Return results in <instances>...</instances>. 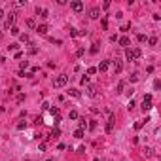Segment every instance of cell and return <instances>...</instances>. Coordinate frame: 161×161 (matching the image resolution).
Instances as JSON below:
<instances>
[{"label":"cell","instance_id":"cell-1","mask_svg":"<svg viewBox=\"0 0 161 161\" xmlns=\"http://www.w3.org/2000/svg\"><path fill=\"white\" fill-rule=\"evenodd\" d=\"M66 84H68V76L66 74H59L55 80H53V87H65Z\"/></svg>","mask_w":161,"mask_h":161},{"label":"cell","instance_id":"cell-2","mask_svg":"<svg viewBox=\"0 0 161 161\" xmlns=\"http://www.w3.org/2000/svg\"><path fill=\"white\" fill-rule=\"evenodd\" d=\"M85 93L91 97V99H95V97H99V91H97V85H87Z\"/></svg>","mask_w":161,"mask_h":161},{"label":"cell","instance_id":"cell-3","mask_svg":"<svg viewBox=\"0 0 161 161\" xmlns=\"http://www.w3.org/2000/svg\"><path fill=\"white\" fill-rule=\"evenodd\" d=\"M114 121H116V118H114V116H110L108 121H106V125H104V131H106V133H112V131H114Z\"/></svg>","mask_w":161,"mask_h":161},{"label":"cell","instance_id":"cell-4","mask_svg":"<svg viewBox=\"0 0 161 161\" xmlns=\"http://www.w3.org/2000/svg\"><path fill=\"white\" fill-rule=\"evenodd\" d=\"M70 8H72V9H74V12H76V13H80V12H82V9H84V4H82V2H80V0H74V2H70Z\"/></svg>","mask_w":161,"mask_h":161},{"label":"cell","instance_id":"cell-5","mask_svg":"<svg viewBox=\"0 0 161 161\" xmlns=\"http://www.w3.org/2000/svg\"><path fill=\"white\" fill-rule=\"evenodd\" d=\"M110 68V61H100V65L97 66V72H104Z\"/></svg>","mask_w":161,"mask_h":161},{"label":"cell","instance_id":"cell-6","mask_svg":"<svg viewBox=\"0 0 161 161\" xmlns=\"http://www.w3.org/2000/svg\"><path fill=\"white\" fill-rule=\"evenodd\" d=\"M100 17V9L99 8H91L89 9V19H99Z\"/></svg>","mask_w":161,"mask_h":161},{"label":"cell","instance_id":"cell-7","mask_svg":"<svg viewBox=\"0 0 161 161\" xmlns=\"http://www.w3.org/2000/svg\"><path fill=\"white\" fill-rule=\"evenodd\" d=\"M112 65H114V72H116V74H119V72H121V68H123L121 61H119V59H114V61H112Z\"/></svg>","mask_w":161,"mask_h":161},{"label":"cell","instance_id":"cell-8","mask_svg":"<svg viewBox=\"0 0 161 161\" xmlns=\"http://www.w3.org/2000/svg\"><path fill=\"white\" fill-rule=\"evenodd\" d=\"M118 42H119V46H121V47H125V49H127V47H129V44H131V40H129L127 36H121V38H118Z\"/></svg>","mask_w":161,"mask_h":161},{"label":"cell","instance_id":"cell-9","mask_svg":"<svg viewBox=\"0 0 161 161\" xmlns=\"http://www.w3.org/2000/svg\"><path fill=\"white\" fill-rule=\"evenodd\" d=\"M142 155H144V157H152V155H154V150L150 148V146H146V148L142 150Z\"/></svg>","mask_w":161,"mask_h":161},{"label":"cell","instance_id":"cell-10","mask_svg":"<svg viewBox=\"0 0 161 161\" xmlns=\"http://www.w3.org/2000/svg\"><path fill=\"white\" fill-rule=\"evenodd\" d=\"M36 13H38L40 17H47V13H49V12H47L46 8H40V6H38V8H36Z\"/></svg>","mask_w":161,"mask_h":161},{"label":"cell","instance_id":"cell-11","mask_svg":"<svg viewBox=\"0 0 161 161\" xmlns=\"http://www.w3.org/2000/svg\"><path fill=\"white\" fill-rule=\"evenodd\" d=\"M36 32L38 34H47V25H38L36 27Z\"/></svg>","mask_w":161,"mask_h":161},{"label":"cell","instance_id":"cell-12","mask_svg":"<svg viewBox=\"0 0 161 161\" xmlns=\"http://www.w3.org/2000/svg\"><path fill=\"white\" fill-rule=\"evenodd\" d=\"M28 46H31V47H28V53H31V55L38 53V47H36V44H34V42H28Z\"/></svg>","mask_w":161,"mask_h":161},{"label":"cell","instance_id":"cell-13","mask_svg":"<svg viewBox=\"0 0 161 161\" xmlns=\"http://www.w3.org/2000/svg\"><path fill=\"white\" fill-rule=\"evenodd\" d=\"M142 110H144V112L152 110V100H144V102H142Z\"/></svg>","mask_w":161,"mask_h":161},{"label":"cell","instance_id":"cell-14","mask_svg":"<svg viewBox=\"0 0 161 161\" xmlns=\"http://www.w3.org/2000/svg\"><path fill=\"white\" fill-rule=\"evenodd\" d=\"M123 89H125V82H119L116 85V93H123Z\"/></svg>","mask_w":161,"mask_h":161},{"label":"cell","instance_id":"cell-15","mask_svg":"<svg viewBox=\"0 0 161 161\" xmlns=\"http://www.w3.org/2000/svg\"><path fill=\"white\" fill-rule=\"evenodd\" d=\"M78 119H80V121H78V123H80V129L84 131V129L87 127V119H85V118H78Z\"/></svg>","mask_w":161,"mask_h":161},{"label":"cell","instance_id":"cell-16","mask_svg":"<svg viewBox=\"0 0 161 161\" xmlns=\"http://www.w3.org/2000/svg\"><path fill=\"white\" fill-rule=\"evenodd\" d=\"M146 121H148V119H138V121H136V123H135V129H142Z\"/></svg>","mask_w":161,"mask_h":161},{"label":"cell","instance_id":"cell-17","mask_svg":"<svg viewBox=\"0 0 161 161\" xmlns=\"http://www.w3.org/2000/svg\"><path fill=\"white\" fill-rule=\"evenodd\" d=\"M9 32H12L13 36H19V34H21V31H19V27H15V25H13L12 28H9Z\"/></svg>","mask_w":161,"mask_h":161},{"label":"cell","instance_id":"cell-18","mask_svg":"<svg viewBox=\"0 0 161 161\" xmlns=\"http://www.w3.org/2000/svg\"><path fill=\"white\" fill-rule=\"evenodd\" d=\"M19 40L23 44H27V42H31V38H28V34H19Z\"/></svg>","mask_w":161,"mask_h":161},{"label":"cell","instance_id":"cell-19","mask_svg":"<svg viewBox=\"0 0 161 161\" xmlns=\"http://www.w3.org/2000/svg\"><path fill=\"white\" fill-rule=\"evenodd\" d=\"M59 135H61V129H59V127H53V131H51V136H53V138H57Z\"/></svg>","mask_w":161,"mask_h":161},{"label":"cell","instance_id":"cell-20","mask_svg":"<svg viewBox=\"0 0 161 161\" xmlns=\"http://www.w3.org/2000/svg\"><path fill=\"white\" fill-rule=\"evenodd\" d=\"M68 118H70V119H78L80 116H78V112H76V110H70V114H68Z\"/></svg>","mask_w":161,"mask_h":161},{"label":"cell","instance_id":"cell-21","mask_svg":"<svg viewBox=\"0 0 161 161\" xmlns=\"http://www.w3.org/2000/svg\"><path fill=\"white\" fill-rule=\"evenodd\" d=\"M74 136H76V138H84V131H82V129H76V131H74Z\"/></svg>","mask_w":161,"mask_h":161},{"label":"cell","instance_id":"cell-22","mask_svg":"<svg viewBox=\"0 0 161 161\" xmlns=\"http://www.w3.org/2000/svg\"><path fill=\"white\" fill-rule=\"evenodd\" d=\"M27 27H28V28H36V23H34V19H27Z\"/></svg>","mask_w":161,"mask_h":161},{"label":"cell","instance_id":"cell-23","mask_svg":"<svg viewBox=\"0 0 161 161\" xmlns=\"http://www.w3.org/2000/svg\"><path fill=\"white\" fill-rule=\"evenodd\" d=\"M148 44H150V46H155V44H157V36H150L148 38Z\"/></svg>","mask_w":161,"mask_h":161},{"label":"cell","instance_id":"cell-24","mask_svg":"<svg viewBox=\"0 0 161 161\" xmlns=\"http://www.w3.org/2000/svg\"><path fill=\"white\" fill-rule=\"evenodd\" d=\"M93 74H97V68L95 66H89V68H87V76H93Z\"/></svg>","mask_w":161,"mask_h":161},{"label":"cell","instance_id":"cell-25","mask_svg":"<svg viewBox=\"0 0 161 161\" xmlns=\"http://www.w3.org/2000/svg\"><path fill=\"white\" fill-rule=\"evenodd\" d=\"M84 53H85V47H78L76 49V57H82Z\"/></svg>","mask_w":161,"mask_h":161},{"label":"cell","instance_id":"cell-26","mask_svg":"<svg viewBox=\"0 0 161 161\" xmlns=\"http://www.w3.org/2000/svg\"><path fill=\"white\" fill-rule=\"evenodd\" d=\"M68 95H72V97H80L82 93H80L78 89H70V91H68Z\"/></svg>","mask_w":161,"mask_h":161},{"label":"cell","instance_id":"cell-27","mask_svg":"<svg viewBox=\"0 0 161 161\" xmlns=\"http://www.w3.org/2000/svg\"><path fill=\"white\" fill-rule=\"evenodd\" d=\"M17 129H19V131L27 129V121H21V123H17Z\"/></svg>","mask_w":161,"mask_h":161},{"label":"cell","instance_id":"cell-28","mask_svg":"<svg viewBox=\"0 0 161 161\" xmlns=\"http://www.w3.org/2000/svg\"><path fill=\"white\" fill-rule=\"evenodd\" d=\"M87 127H89L91 131H93V129L97 127V121H93V119H91V121H89V123H87Z\"/></svg>","mask_w":161,"mask_h":161},{"label":"cell","instance_id":"cell-29","mask_svg":"<svg viewBox=\"0 0 161 161\" xmlns=\"http://www.w3.org/2000/svg\"><path fill=\"white\" fill-rule=\"evenodd\" d=\"M80 82H82V85H87V84H89V76H84Z\"/></svg>","mask_w":161,"mask_h":161},{"label":"cell","instance_id":"cell-30","mask_svg":"<svg viewBox=\"0 0 161 161\" xmlns=\"http://www.w3.org/2000/svg\"><path fill=\"white\" fill-rule=\"evenodd\" d=\"M129 80H131V82H136V80H138V72H133V74H131V78H129Z\"/></svg>","mask_w":161,"mask_h":161},{"label":"cell","instance_id":"cell-31","mask_svg":"<svg viewBox=\"0 0 161 161\" xmlns=\"http://www.w3.org/2000/svg\"><path fill=\"white\" fill-rule=\"evenodd\" d=\"M99 51V44H93V46H91V53H97Z\"/></svg>","mask_w":161,"mask_h":161},{"label":"cell","instance_id":"cell-32","mask_svg":"<svg viewBox=\"0 0 161 161\" xmlns=\"http://www.w3.org/2000/svg\"><path fill=\"white\" fill-rule=\"evenodd\" d=\"M38 150H40V152H46V142H40V144H38Z\"/></svg>","mask_w":161,"mask_h":161},{"label":"cell","instance_id":"cell-33","mask_svg":"<svg viewBox=\"0 0 161 161\" xmlns=\"http://www.w3.org/2000/svg\"><path fill=\"white\" fill-rule=\"evenodd\" d=\"M27 66H28V61H21V72H23V70H25V68H27Z\"/></svg>","mask_w":161,"mask_h":161},{"label":"cell","instance_id":"cell-34","mask_svg":"<svg viewBox=\"0 0 161 161\" xmlns=\"http://www.w3.org/2000/svg\"><path fill=\"white\" fill-rule=\"evenodd\" d=\"M78 34H80V32H78L76 28H72V27H70V36H78Z\"/></svg>","mask_w":161,"mask_h":161},{"label":"cell","instance_id":"cell-35","mask_svg":"<svg viewBox=\"0 0 161 161\" xmlns=\"http://www.w3.org/2000/svg\"><path fill=\"white\" fill-rule=\"evenodd\" d=\"M159 87H161V82L155 80V82H154V89H159Z\"/></svg>","mask_w":161,"mask_h":161},{"label":"cell","instance_id":"cell-36","mask_svg":"<svg viewBox=\"0 0 161 161\" xmlns=\"http://www.w3.org/2000/svg\"><path fill=\"white\" fill-rule=\"evenodd\" d=\"M135 106H136V104H135V100H129V104H127V108H129V110H133V108H135Z\"/></svg>","mask_w":161,"mask_h":161},{"label":"cell","instance_id":"cell-37","mask_svg":"<svg viewBox=\"0 0 161 161\" xmlns=\"http://www.w3.org/2000/svg\"><path fill=\"white\" fill-rule=\"evenodd\" d=\"M49 112H51L53 116H59V108H49Z\"/></svg>","mask_w":161,"mask_h":161},{"label":"cell","instance_id":"cell-38","mask_svg":"<svg viewBox=\"0 0 161 161\" xmlns=\"http://www.w3.org/2000/svg\"><path fill=\"white\" fill-rule=\"evenodd\" d=\"M17 47H19V44H9L8 49H17Z\"/></svg>","mask_w":161,"mask_h":161},{"label":"cell","instance_id":"cell-39","mask_svg":"<svg viewBox=\"0 0 161 161\" xmlns=\"http://www.w3.org/2000/svg\"><path fill=\"white\" fill-rule=\"evenodd\" d=\"M100 25H102V28H108V21H106V19H102Z\"/></svg>","mask_w":161,"mask_h":161},{"label":"cell","instance_id":"cell-40","mask_svg":"<svg viewBox=\"0 0 161 161\" xmlns=\"http://www.w3.org/2000/svg\"><path fill=\"white\" fill-rule=\"evenodd\" d=\"M136 38H138V42H146V36H144V34H138Z\"/></svg>","mask_w":161,"mask_h":161},{"label":"cell","instance_id":"cell-41","mask_svg":"<svg viewBox=\"0 0 161 161\" xmlns=\"http://www.w3.org/2000/svg\"><path fill=\"white\" fill-rule=\"evenodd\" d=\"M4 17V9H0V19H2Z\"/></svg>","mask_w":161,"mask_h":161},{"label":"cell","instance_id":"cell-42","mask_svg":"<svg viewBox=\"0 0 161 161\" xmlns=\"http://www.w3.org/2000/svg\"><path fill=\"white\" fill-rule=\"evenodd\" d=\"M46 161H55V159H46Z\"/></svg>","mask_w":161,"mask_h":161}]
</instances>
